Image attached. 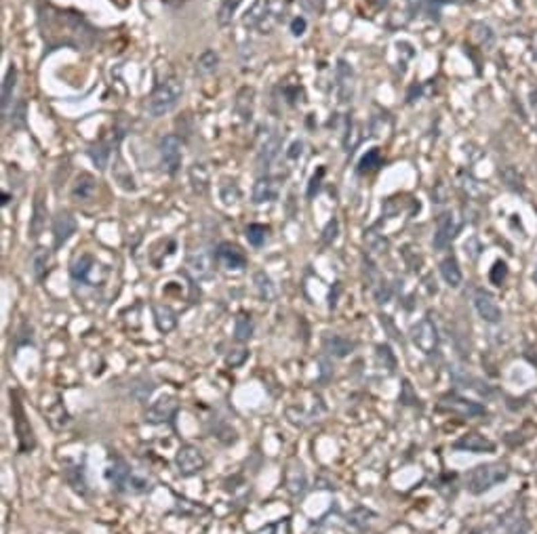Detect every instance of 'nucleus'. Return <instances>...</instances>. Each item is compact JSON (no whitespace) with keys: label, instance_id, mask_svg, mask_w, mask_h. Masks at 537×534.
<instances>
[{"label":"nucleus","instance_id":"1","mask_svg":"<svg viewBox=\"0 0 537 534\" xmlns=\"http://www.w3.org/2000/svg\"><path fill=\"white\" fill-rule=\"evenodd\" d=\"M42 23V36L49 42V47H76L86 49L95 42V30L88 26L86 19H82L76 13L70 11H57L47 9L40 15Z\"/></svg>","mask_w":537,"mask_h":534},{"label":"nucleus","instance_id":"2","mask_svg":"<svg viewBox=\"0 0 537 534\" xmlns=\"http://www.w3.org/2000/svg\"><path fill=\"white\" fill-rule=\"evenodd\" d=\"M510 475L508 465L504 463H484V465H476L474 469H470L464 477V488L470 495H482L487 491H491L493 486L506 482Z\"/></svg>","mask_w":537,"mask_h":534},{"label":"nucleus","instance_id":"3","mask_svg":"<svg viewBox=\"0 0 537 534\" xmlns=\"http://www.w3.org/2000/svg\"><path fill=\"white\" fill-rule=\"evenodd\" d=\"M182 95H184V82L179 78H167L164 82H160L154 88V93L148 99L146 110L152 118H160V116H164V114H169L177 108Z\"/></svg>","mask_w":537,"mask_h":534},{"label":"nucleus","instance_id":"4","mask_svg":"<svg viewBox=\"0 0 537 534\" xmlns=\"http://www.w3.org/2000/svg\"><path fill=\"white\" fill-rule=\"evenodd\" d=\"M106 477L108 482L112 484V488H116L118 493H133V495H140V493H146L148 491V482L146 479H140L135 473L131 471V467L126 465L124 459L120 457H114L112 459V465L106 469Z\"/></svg>","mask_w":537,"mask_h":534},{"label":"nucleus","instance_id":"5","mask_svg":"<svg viewBox=\"0 0 537 534\" xmlns=\"http://www.w3.org/2000/svg\"><path fill=\"white\" fill-rule=\"evenodd\" d=\"M70 274H72V280L76 284H88V286H97L106 280L108 272L104 270V265H100L91 255H78L74 261H72V267H70Z\"/></svg>","mask_w":537,"mask_h":534},{"label":"nucleus","instance_id":"6","mask_svg":"<svg viewBox=\"0 0 537 534\" xmlns=\"http://www.w3.org/2000/svg\"><path fill=\"white\" fill-rule=\"evenodd\" d=\"M11 415H13V429L17 435V444H19V453H30L36 446L34 439V431L32 425L26 417V411L19 402V395L15 391H11Z\"/></svg>","mask_w":537,"mask_h":534},{"label":"nucleus","instance_id":"7","mask_svg":"<svg viewBox=\"0 0 537 534\" xmlns=\"http://www.w3.org/2000/svg\"><path fill=\"white\" fill-rule=\"evenodd\" d=\"M440 411H446L451 415H458V417H464V419H472V417H484L487 415V408L480 406L478 402H472V399H466L458 393H446L440 397V404H438Z\"/></svg>","mask_w":537,"mask_h":534},{"label":"nucleus","instance_id":"8","mask_svg":"<svg viewBox=\"0 0 537 534\" xmlns=\"http://www.w3.org/2000/svg\"><path fill=\"white\" fill-rule=\"evenodd\" d=\"M182 150H184V146L177 135H164L160 139V162L169 175H177L179 168H182V160H184Z\"/></svg>","mask_w":537,"mask_h":534},{"label":"nucleus","instance_id":"9","mask_svg":"<svg viewBox=\"0 0 537 534\" xmlns=\"http://www.w3.org/2000/svg\"><path fill=\"white\" fill-rule=\"evenodd\" d=\"M411 341H413V345H415L422 353H426V355L436 353V349H438V330H436V324H434L430 318L420 320V322L411 328Z\"/></svg>","mask_w":537,"mask_h":534},{"label":"nucleus","instance_id":"10","mask_svg":"<svg viewBox=\"0 0 537 534\" xmlns=\"http://www.w3.org/2000/svg\"><path fill=\"white\" fill-rule=\"evenodd\" d=\"M175 465H177L179 473L188 477V475L200 473L207 465V459L196 446H192V444H184V446H179V451L175 453Z\"/></svg>","mask_w":537,"mask_h":534},{"label":"nucleus","instance_id":"11","mask_svg":"<svg viewBox=\"0 0 537 534\" xmlns=\"http://www.w3.org/2000/svg\"><path fill=\"white\" fill-rule=\"evenodd\" d=\"M460 228H462V224H460L458 217L453 212H442L438 217L436 232H434V238H432V246L436 250H444L446 246H449L455 240V236L460 234Z\"/></svg>","mask_w":537,"mask_h":534},{"label":"nucleus","instance_id":"12","mask_svg":"<svg viewBox=\"0 0 537 534\" xmlns=\"http://www.w3.org/2000/svg\"><path fill=\"white\" fill-rule=\"evenodd\" d=\"M474 307L478 311V316L489 324H498L502 320V309H500L496 297L484 288L474 290Z\"/></svg>","mask_w":537,"mask_h":534},{"label":"nucleus","instance_id":"13","mask_svg":"<svg viewBox=\"0 0 537 534\" xmlns=\"http://www.w3.org/2000/svg\"><path fill=\"white\" fill-rule=\"evenodd\" d=\"M179 404H177V397L175 395H160L156 402L146 411V421L152 423V425H158V423H171L175 413H177Z\"/></svg>","mask_w":537,"mask_h":534},{"label":"nucleus","instance_id":"14","mask_svg":"<svg viewBox=\"0 0 537 534\" xmlns=\"http://www.w3.org/2000/svg\"><path fill=\"white\" fill-rule=\"evenodd\" d=\"M493 534H529V522L520 505L512 507L506 515L500 517Z\"/></svg>","mask_w":537,"mask_h":534},{"label":"nucleus","instance_id":"15","mask_svg":"<svg viewBox=\"0 0 537 534\" xmlns=\"http://www.w3.org/2000/svg\"><path fill=\"white\" fill-rule=\"evenodd\" d=\"M215 259L230 272H241L247 267V255L232 242H221L217 244Z\"/></svg>","mask_w":537,"mask_h":534},{"label":"nucleus","instance_id":"16","mask_svg":"<svg viewBox=\"0 0 537 534\" xmlns=\"http://www.w3.org/2000/svg\"><path fill=\"white\" fill-rule=\"evenodd\" d=\"M335 93L341 103H348L354 95V72L346 61H339L335 68Z\"/></svg>","mask_w":537,"mask_h":534},{"label":"nucleus","instance_id":"17","mask_svg":"<svg viewBox=\"0 0 537 534\" xmlns=\"http://www.w3.org/2000/svg\"><path fill=\"white\" fill-rule=\"evenodd\" d=\"M453 448H455V451H466V453H476V455H480V453H493V451H496V444L491 442V439H487L484 435L472 431V433L462 435L458 442H453Z\"/></svg>","mask_w":537,"mask_h":534},{"label":"nucleus","instance_id":"18","mask_svg":"<svg viewBox=\"0 0 537 534\" xmlns=\"http://www.w3.org/2000/svg\"><path fill=\"white\" fill-rule=\"evenodd\" d=\"M285 486L289 495L293 497H301L305 493L308 488V475H305V469L299 461H291L287 471H285Z\"/></svg>","mask_w":537,"mask_h":534},{"label":"nucleus","instance_id":"19","mask_svg":"<svg viewBox=\"0 0 537 534\" xmlns=\"http://www.w3.org/2000/svg\"><path fill=\"white\" fill-rule=\"evenodd\" d=\"M76 234V221L70 212L62 210L53 219V238H55V248H62L72 236Z\"/></svg>","mask_w":537,"mask_h":534},{"label":"nucleus","instance_id":"20","mask_svg":"<svg viewBox=\"0 0 537 534\" xmlns=\"http://www.w3.org/2000/svg\"><path fill=\"white\" fill-rule=\"evenodd\" d=\"M188 272L196 278V280H205L211 276L213 272V257L207 250H192L188 255Z\"/></svg>","mask_w":537,"mask_h":534},{"label":"nucleus","instance_id":"21","mask_svg":"<svg viewBox=\"0 0 537 534\" xmlns=\"http://www.w3.org/2000/svg\"><path fill=\"white\" fill-rule=\"evenodd\" d=\"M279 198V181L272 177H261L257 184L253 186V202L255 204H265L274 202Z\"/></svg>","mask_w":537,"mask_h":534},{"label":"nucleus","instance_id":"22","mask_svg":"<svg viewBox=\"0 0 537 534\" xmlns=\"http://www.w3.org/2000/svg\"><path fill=\"white\" fill-rule=\"evenodd\" d=\"M323 347L327 353L333 355V358H346V355H350L354 349V341H350L341 335H325Z\"/></svg>","mask_w":537,"mask_h":534},{"label":"nucleus","instance_id":"23","mask_svg":"<svg viewBox=\"0 0 537 534\" xmlns=\"http://www.w3.org/2000/svg\"><path fill=\"white\" fill-rule=\"evenodd\" d=\"M440 276H442V280L449 284L451 288H458V286L462 284V280H464L462 267H460V261H458L453 255H449L446 259H442V263H440Z\"/></svg>","mask_w":537,"mask_h":534},{"label":"nucleus","instance_id":"24","mask_svg":"<svg viewBox=\"0 0 537 534\" xmlns=\"http://www.w3.org/2000/svg\"><path fill=\"white\" fill-rule=\"evenodd\" d=\"M152 311H154V322L158 326L160 333H171L175 326H177V314L164 303H154L152 305Z\"/></svg>","mask_w":537,"mask_h":534},{"label":"nucleus","instance_id":"25","mask_svg":"<svg viewBox=\"0 0 537 534\" xmlns=\"http://www.w3.org/2000/svg\"><path fill=\"white\" fill-rule=\"evenodd\" d=\"M49 263H51V253L47 248H34L32 257H30V272L36 280H42L49 272Z\"/></svg>","mask_w":537,"mask_h":534},{"label":"nucleus","instance_id":"26","mask_svg":"<svg viewBox=\"0 0 537 534\" xmlns=\"http://www.w3.org/2000/svg\"><path fill=\"white\" fill-rule=\"evenodd\" d=\"M118 141H114V137H104L100 139L91 150H88V156H91V160L97 164V168H106L108 162H110V156H112V150L116 148Z\"/></svg>","mask_w":537,"mask_h":534},{"label":"nucleus","instance_id":"27","mask_svg":"<svg viewBox=\"0 0 537 534\" xmlns=\"http://www.w3.org/2000/svg\"><path fill=\"white\" fill-rule=\"evenodd\" d=\"M279 154H281V137H279V135H272L270 139L263 141V146H261V150H259V156H257L259 166H261L263 170H267V168L274 164V160L279 158Z\"/></svg>","mask_w":537,"mask_h":534},{"label":"nucleus","instance_id":"28","mask_svg":"<svg viewBox=\"0 0 537 534\" xmlns=\"http://www.w3.org/2000/svg\"><path fill=\"white\" fill-rule=\"evenodd\" d=\"M95 188H97V184H95V179L88 172H80L78 177H76V184H74V188H72V196H74V200H91V196L95 194Z\"/></svg>","mask_w":537,"mask_h":534},{"label":"nucleus","instance_id":"29","mask_svg":"<svg viewBox=\"0 0 537 534\" xmlns=\"http://www.w3.org/2000/svg\"><path fill=\"white\" fill-rule=\"evenodd\" d=\"M253 88H241L238 95H236V101H234V112L241 116L243 122L251 120V114H253Z\"/></svg>","mask_w":537,"mask_h":534},{"label":"nucleus","instance_id":"30","mask_svg":"<svg viewBox=\"0 0 537 534\" xmlns=\"http://www.w3.org/2000/svg\"><path fill=\"white\" fill-rule=\"evenodd\" d=\"M255 288H257V295L261 301H274L276 299V286L274 282L270 280V276H265V272H257L255 274Z\"/></svg>","mask_w":537,"mask_h":534},{"label":"nucleus","instance_id":"31","mask_svg":"<svg viewBox=\"0 0 537 534\" xmlns=\"http://www.w3.org/2000/svg\"><path fill=\"white\" fill-rule=\"evenodd\" d=\"M44 221H47V208H44V204H42V200H40V196H38L36 202H34V215H32V219H30V236H32V238H38V236H40V232H42V228H44Z\"/></svg>","mask_w":537,"mask_h":534},{"label":"nucleus","instance_id":"32","mask_svg":"<svg viewBox=\"0 0 537 534\" xmlns=\"http://www.w3.org/2000/svg\"><path fill=\"white\" fill-rule=\"evenodd\" d=\"M381 166V152L377 148L369 150L361 160H358V175H369L373 170H377Z\"/></svg>","mask_w":537,"mask_h":534},{"label":"nucleus","instance_id":"33","mask_svg":"<svg viewBox=\"0 0 537 534\" xmlns=\"http://www.w3.org/2000/svg\"><path fill=\"white\" fill-rule=\"evenodd\" d=\"M15 86H17V70L9 68V72L5 76V82H3V112H5V116L9 112V106H11V99H13V93H15Z\"/></svg>","mask_w":537,"mask_h":534},{"label":"nucleus","instance_id":"34","mask_svg":"<svg viewBox=\"0 0 537 534\" xmlns=\"http://www.w3.org/2000/svg\"><path fill=\"white\" fill-rule=\"evenodd\" d=\"M219 66V55L215 51H205L198 59H196V74L198 76H209L217 70Z\"/></svg>","mask_w":537,"mask_h":534},{"label":"nucleus","instance_id":"35","mask_svg":"<svg viewBox=\"0 0 537 534\" xmlns=\"http://www.w3.org/2000/svg\"><path fill=\"white\" fill-rule=\"evenodd\" d=\"M267 13V0H255V5L245 13V26L247 28H257Z\"/></svg>","mask_w":537,"mask_h":534},{"label":"nucleus","instance_id":"36","mask_svg":"<svg viewBox=\"0 0 537 534\" xmlns=\"http://www.w3.org/2000/svg\"><path fill=\"white\" fill-rule=\"evenodd\" d=\"M253 337V320L249 314H238L234 322V339L241 343H247Z\"/></svg>","mask_w":537,"mask_h":534},{"label":"nucleus","instance_id":"37","mask_svg":"<svg viewBox=\"0 0 537 534\" xmlns=\"http://www.w3.org/2000/svg\"><path fill=\"white\" fill-rule=\"evenodd\" d=\"M190 179H192V186L198 194H205L207 190V184H209V170L205 164H194L190 168Z\"/></svg>","mask_w":537,"mask_h":534},{"label":"nucleus","instance_id":"38","mask_svg":"<svg viewBox=\"0 0 537 534\" xmlns=\"http://www.w3.org/2000/svg\"><path fill=\"white\" fill-rule=\"evenodd\" d=\"M243 3V0H223V3L219 5V11H217V23L219 26H228L238 9V5Z\"/></svg>","mask_w":537,"mask_h":534},{"label":"nucleus","instance_id":"39","mask_svg":"<svg viewBox=\"0 0 537 534\" xmlns=\"http://www.w3.org/2000/svg\"><path fill=\"white\" fill-rule=\"evenodd\" d=\"M245 236H247V240H249L251 246L259 248V246H263V242H265V238H267V228L261 226V224H251V226L247 228Z\"/></svg>","mask_w":537,"mask_h":534},{"label":"nucleus","instance_id":"40","mask_svg":"<svg viewBox=\"0 0 537 534\" xmlns=\"http://www.w3.org/2000/svg\"><path fill=\"white\" fill-rule=\"evenodd\" d=\"M500 177H502V181H504L510 190H514V192L522 190V177H520V172H518L514 166H504V168L500 170Z\"/></svg>","mask_w":537,"mask_h":534},{"label":"nucleus","instance_id":"41","mask_svg":"<svg viewBox=\"0 0 537 534\" xmlns=\"http://www.w3.org/2000/svg\"><path fill=\"white\" fill-rule=\"evenodd\" d=\"M472 30H474L472 34H474V38L478 40L480 47H491V44H493V32H491L489 26H484V23H474Z\"/></svg>","mask_w":537,"mask_h":534},{"label":"nucleus","instance_id":"42","mask_svg":"<svg viewBox=\"0 0 537 534\" xmlns=\"http://www.w3.org/2000/svg\"><path fill=\"white\" fill-rule=\"evenodd\" d=\"M365 244H367V248H369L371 253H386V248H388L386 238H381V236L375 234L373 230H369V232L365 234Z\"/></svg>","mask_w":537,"mask_h":534},{"label":"nucleus","instance_id":"43","mask_svg":"<svg viewBox=\"0 0 537 534\" xmlns=\"http://www.w3.org/2000/svg\"><path fill=\"white\" fill-rule=\"evenodd\" d=\"M506 276H508V267H506L504 261H498V263L493 265V270H491V274H489L491 282H493L496 286H502L504 280H506Z\"/></svg>","mask_w":537,"mask_h":534},{"label":"nucleus","instance_id":"44","mask_svg":"<svg viewBox=\"0 0 537 534\" xmlns=\"http://www.w3.org/2000/svg\"><path fill=\"white\" fill-rule=\"evenodd\" d=\"M241 198V190L236 188V184H223L221 186V200L226 204H234Z\"/></svg>","mask_w":537,"mask_h":534},{"label":"nucleus","instance_id":"45","mask_svg":"<svg viewBox=\"0 0 537 534\" xmlns=\"http://www.w3.org/2000/svg\"><path fill=\"white\" fill-rule=\"evenodd\" d=\"M337 230H339V224L333 219V221H329V226H327V230H325V236H323V244H331L335 238H337Z\"/></svg>","mask_w":537,"mask_h":534},{"label":"nucleus","instance_id":"46","mask_svg":"<svg viewBox=\"0 0 537 534\" xmlns=\"http://www.w3.org/2000/svg\"><path fill=\"white\" fill-rule=\"evenodd\" d=\"M323 175H325V168H321V170H319V175L312 177L310 188H308V198H314V194L321 190V179H323Z\"/></svg>","mask_w":537,"mask_h":534},{"label":"nucleus","instance_id":"47","mask_svg":"<svg viewBox=\"0 0 537 534\" xmlns=\"http://www.w3.org/2000/svg\"><path fill=\"white\" fill-rule=\"evenodd\" d=\"M26 101H19L17 103V110H13V126H23L26 122Z\"/></svg>","mask_w":537,"mask_h":534},{"label":"nucleus","instance_id":"48","mask_svg":"<svg viewBox=\"0 0 537 534\" xmlns=\"http://www.w3.org/2000/svg\"><path fill=\"white\" fill-rule=\"evenodd\" d=\"M305 28H308V23H305L303 17H295V19L291 21V32H293V36H303Z\"/></svg>","mask_w":537,"mask_h":534},{"label":"nucleus","instance_id":"49","mask_svg":"<svg viewBox=\"0 0 537 534\" xmlns=\"http://www.w3.org/2000/svg\"><path fill=\"white\" fill-rule=\"evenodd\" d=\"M301 152H303V141H293V146H291V150L287 152V158L289 160H295V158H299L301 156Z\"/></svg>","mask_w":537,"mask_h":534},{"label":"nucleus","instance_id":"50","mask_svg":"<svg viewBox=\"0 0 537 534\" xmlns=\"http://www.w3.org/2000/svg\"><path fill=\"white\" fill-rule=\"evenodd\" d=\"M432 196H434V202H438V204L446 202V192H444V186H442V184H438V186H436V192H434Z\"/></svg>","mask_w":537,"mask_h":534},{"label":"nucleus","instance_id":"51","mask_svg":"<svg viewBox=\"0 0 537 534\" xmlns=\"http://www.w3.org/2000/svg\"><path fill=\"white\" fill-rule=\"evenodd\" d=\"M533 278H535V282H537V270H535V274H533Z\"/></svg>","mask_w":537,"mask_h":534}]
</instances>
